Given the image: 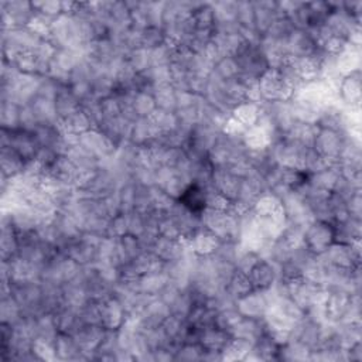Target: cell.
<instances>
[{"label":"cell","mask_w":362,"mask_h":362,"mask_svg":"<svg viewBox=\"0 0 362 362\" xmlns=\"http://www.w3.org/2000/svg\"><path fill=\"white\" fill-rule=\"evenodd\" d=\"M178 202L187 211L198 216L208 208V194L199 182L192 181L178 195Z\"/></svg>","instance_id":"obj_1"}]
</instances>
